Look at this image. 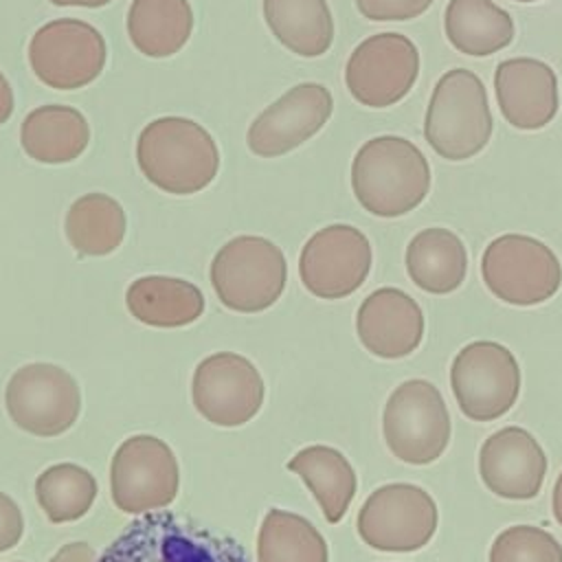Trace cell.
<instances>
[{
  "label": "cell",
  "mask_w": 562,
  "mask_h": 562,
  "mask_svg": "<svg viewBox=\"0 0 562 562\" xmlns=\"http://www.w3.org/2000/svg\"><path fill=\"white\" fill-rule=\"evenodd\" d=\"M97 562H252L231 536L200 527L176 512H147L134 518Z\"/></svg>",
  "instance_id": "1"
},
{
  "label": "cell",
  "mask_w": 562,
  "mask_h": 562,
  "mask_svg": "<svg viewBox=\"0 0 562 562\" xmlns=\"http://www.w3.org/2000/svg\"><path fill=\"white\" fill-rule=\"evenodd\" d=\"M136 162L160 191L193 195L215 180L220 149L200 123L184 116H160L140 130Z\"/></svg>",
  "instance_id": "2"
},
{
  "label": "cell",
  "mask_w": 562,
  "mask_h": 562,
  "mask_svg": "<svg viewBox=\"0 0 562 562\" xmlns=\"http://www.w3.org/2000/svg\"><path fill=\"white\" fill-rule=\"evenodd\" d=\"M351 189L371 215L400 217L428 195L430 165L411 140L391 134L375 136L353 156Z\"/></svg>",
  "instance_id": "3"
},
{
  "label": "cell",
  "mask_w": 562,
  "mask_h": 562,
  "mask_svg": "<svg viewBox=\"0 0 562 562\" xmlns=\"http://www.w3.org/2000/svg\"><path fill=\"white\" fill-rule=\"evenodd\" d=\"M494 130L487 90L479 75L452 68L439 77L424 121V136L446 160H465L479 154Z\"/></svg>",
  "instance_id": "4"
},
{
  "label": "cell",
  "mask_w": 562,
  "mask_h": 562,
  "mask_svg": "<svg viewBox=\"0 0 562 562\" xmlns=\"http://www.w3.org/2000/svg\"><path fill=\"white\" fill-rule=\"evenodd\" d=\"M288 263L277 244L259 235L226 241L211 261V283L224 307L241 314L268 310L281 296Z\"/></svg>",
  "instance_id": "5"
},
{
  "label": "cell",
  "mask_w": 562,
  "mask_h": 562,
  "mask_svg": "<svg viewBox=\"0 0 562 562\" xmlns=\"http://www.w3.org/2000/svg\"><path fill=\"white\" fill-rule=\"evenodd\" d=\"M450 413L439 389L422 378L395 386L382 413V435L391 454L408 465L437 461L450 441Z\"/></svg>",
  "instance_id": "6"
},
{
  "label": "cell",
  "mask_w": 562,
  "mask_h": 562,
  "mask_svg": "<svg viewBox=\"0 0 562 562\" xmlns=\"http://www.w3.org/2000/svg\"><path fill=\"white\" fill-rule=\"evenodd\" d=\"M487 290L518 307L549 301L562 285V266L555 252L536 237L507 233L487 244L481 257Z\"/></svg>",
  "instance_id": "7"
},
{
  "label": "cell",
  "mask_w": 562,
  "mask_h": 562,
  "mask_svg": "<svg viewBox=\"0 0 562 562\" xmlns=\"http://www.w3.org/2000/svg\"><path fill=\"white\" fill-rule=\"evenodd\" d=\"M437 525L435 498L413 483H386L373 490L356 520L360 540L384 553H411L426 547Z\"/></svg>",
  "instance_id": "8"
},
{
  "label": "cell",
  "mask_w": 562,
  "mask_h": 562,
  "mask_svg": "<svg viewBox=\"0 0 562 562\" xmlns=\"http://www.w3.org/2000/svg\"><path fill=\"white\" fill-rule=\"evenodd\" d=\"M450 389L459 411L474 422L509 413L520 393V367L501 342L474 340L457 351L450 364Z\"/></svg>",
  "instance_id": "9"
},
{
  "label": "cell",
  "mask_w": 562,
  "mask_h": 562,
  "mask_svg": "<svg viewBox=\"0 0 562 562\" xmlns=\"http://www.w3.org/2000/svg\"><path fill=\"white\" fill-rule=\"evenodd\" d=\"M180 487L173 450L158 437L125 439L110 463V494L114 505L132 516L167 507Z\"/></svg>",
  "instance_id": "10"
},
{
  "label": "cell",
  "mask_w": 562,
  "mask_h": 562,
  "mask_svg": "<svg viewBox=\"0 0 562 562\" xmlns=\"http://www.w3.org/2000/svg\"><path fill=\"white\" fill-rule=\"evenodd\" d=\"M105 57L103 35L77 18L50 20L29 42L33 75L53 90H77L92 83L103 70Z\"/></svg>",
  "instance_id": "11"
},
{
  "label": "cell",
  "mask_w": 562,
  "mask_h": 562,
  "mask_svg": "<svg viewBox=\"0 0 562 562\" xmlns=\"http://www.w3.org/2000/svg\"><path fill=\"white\" fill-rule=\"evenodd\" d=\"M4 406L18 428L35 437H57L77 422L81 391L66 369L31 362L9 378Z\"/></svg>",
  "instance_id": "12"
},
{
  "label": "cell",
  "mask_w": 562,
  "mask_h": 562,
  "mask_svg": "<svg viewBox=\"0 0 562 562\" xmlns=\"http://www.w3.org/2000/svg\"><path fill=\"white\" fill-rule=\"evenodd\" d=\"M417 75V46L402 33H378L362 40L345 66L347 90L367 108L395 105L411 92Z\"/></svg>",
  "instance_id": "13"
},
{
  "label": "cell",
  "mask_w": 562,
  "mask_h": 562,
  "mask_svg": "<svg viewBox=\"0 0 562 562\" xmlns=\"http://www.w3.org/2000/svg\"><path fill=\"white\" fill-rule=\"evenodd\" d=\"M371 244L349 224H331L316 231L299 255V277L305 290L318 299H345L369 277Z\"/></svg>",
  "instance_id": "14"
},
{
  "label": "cell",
  "mask_w": 562,
  "mask_h": 562,
  "mask_svg": "<svg viewBox=\"0 0 562 562\" xmlns=\"http://www.w3.org/2000/svg\"><path fill=\"white\" fill-rule=\"evenodd\" d=\"M195 411L211 424L233 428L250 422L263 404V380L257 367L233 351L206 356L193 371Z\"/></svg>",
  "instance_id": "15"
},
{
  "label": "cell",
  "mask_w": 562,
  "mask_h": 562,
  "mask_svg": "<svg viewBox=\"0 0 562 562\" xmlns=\"http://www.w3.org/2000/svg\"><path fill=\"white\" fill-rule=\"evenodd\" d=\"M331 110L334 99L323 83H296L250 123L246 145L261 158L283 156L318 134Z\"/></svg>",
  "instance_id": "16"
},
{
  "label": "cell",
  "mask_w": 562,
  "mask_h": 562,
  "mask_svg": "<svg viewBox=\"0 0 562 562\" xmlns=\"http://www.w3.org/2000/svg\"><path fill=\"white\" fill-rule=\"evenodd\" d=\"M479 474L492 494L507 501H529L542 490L547 454L529 430L505 426L483 441Z\"/></svg>",
  "instance_id": "17"
},
{
  "label": "cell",
  "mask_w": 562,
  "mask_h": 562,
  "mask_svg": "<svg viewBox=\"0 0 562 562\" xmlns=\"http://www.w3.org/2000/svg\"><path fill=\"white\" fill-rule=\"evenodd\" d=\"M356 331L362 347L384 360L413 353L424 338V312L400 288H378L358 307Z\"/></svg>",
  "instance_id": "18"
},
{
  "label": "cell",
  "mask_w": 562,
  "mask_h": 562,
  "mask_svg": "<svg viewBox=\"0 0 562 562\" xmlns=\"http://www.w3.org/2000/svg\"><path fill=\"white\" fill-rule=\"evenodd\" d=\"M494 90L505 121L518 130H540L558 112V77L533 57H514L496 66Z\"/></svg>",
  "instance_id": "19"
},
{
  "label": "cell",
  "mask_w": 562,
  "mask_h": 562,
  "mask_svg": "<svg viewBox=\"0 0 562 562\" xmlns=\"http://www.w3.org/2000/svg\"><path fill=\"white\" fill-rule=\"evenodd\" d=\"M90 143L86 116L70 105L48 103L31 110L20 125V145L29 158L44 165L77 160Z\"/></svg>",
  "instance_id": "20"
},
{
  "label": "cell",
  "mask_w": 562,
  "mask_h": 562,
  "mask_svg": "<svg viewBox=\"0 0 562 562\" xmlns=\"http://www.w3.org/2000/svg\"><path fill=\"white\" fill-rule=\"evenodd\" d=\"M406 272L428 294L454 292L468 272V252L457 233L432 226L419 231L406 246Z\"/></svg>",
  "instance_id": "21"
},
{
  "label": "cell",
  "mask_w": 562,
  "mask_h": 562,
  "mask_svg": "<svg viewBox=\"0 0 562 562\" xmlns=\"http://www.w3.org/2000/svg\"><path fill=\"white\" fill-rule=\"evenodd\" d=\"M130 314L149 327H184L204 312L202 290L176 277H140L127 285Z\"/></svg>",
  "instance_id": "22"
},
{
  "label": "cell",
  "mask_w": 562,
  "mask_h": 562,
  "mask_svg": "<svg viewBox=\"0 0 562 562\" xmlns=\"http://www.w3.org/2000/svg\"><path fill=\"white\" fill-rule=\"evenodd\" d=\"M285 468L303 479L327 522L336 525L342 520L356 496L358 479L353 465L340 450L331 446H307Z\"/></svg>",
  "instance_id": "23"
},
{
  "label": "cell",
  "mask_w": 562,
  "mask_h": 562,
  "mask_svg": "<svg viewBox=\"0 0 562 562\" xmlns=\"http://www.w3.org/2000/svg\"><path fill=\"white\" fill-rule=\"evenodd\" d=\"M193 11L189 0H132L127 35L132 46L154 59L176 55L191 37Z\"/></svg>",
  "instance_id": "24"
},
{
  "label": "cell",
  "mask_w": 562,
  "mask_h": 562,
  "mask_svg": "<svg viewBox=\"0 0 562 562\" xmlns=\"http://www.w3.org/2000/svg\"><path fill=\"white\" fill-rule=\"evenodd\" d=\"M272 35L299 57H321L334 42V18L327 0H263Z\"/></svg>",
  "instance_id": "25"
},
{
  "label": "cell",
  "mask_w": 562,
  "mask_h": 562,
  "mask_svg": "<svg viewBox=\"0 0 562 562\" xmlns=\"http://www.w3.org/2000/svg\"><path fill=\"white\" fill-rule=\"evenodd\" d=\"M443 29L448 42L472 57L494 55L514 40L512 15L492 0H450Z\"/></svg>",
  "instance_id": "26"
},
{
  "label": "cell",
  "mask_w": 562,
  "mask_h": 562,
  "mask_svg": "<svg viewBox=\"0 0 562 562\" xmlns=\"http://www.w3.org/2000/svg\"><path fill=\"white\" fill-rule=\"evenodd\" d=\"M125 211L108 193H86L77 198L64 220L70 246L83 257L114 252L125 237Z\"/></svg>",
  "instance_id": "27"
},
{
  "label": "cell",
  "mask_w": 562,
  "mask_h": 562,
  "mask_svg": "<svg viewBox=\"0 0 562 562\" xmlns=\"http://www.w3.org/2000/svg\"><path fill=\"white\" fill-rule=\"evenodd\" d=\"M257 562H329L327 542L303 516L270 509L257 536Z\"/></svg>",
  "instance_id": "28"
},
{
  "label": "cell",
  "mask_w": 562,
  "mask_h": 562,
  "mask_svg": "<svg viewBox=\"0 0 562 562\" xmlns=\"http://www.w3.org/2000/svg\"><path fill=\"white\" fill-rule=\"evenodd\" d=\"M35 498L50 522H75L90 512L97 498V481L77 463H55L37 476Z\"/></svg>",
  "instance_id": "29"
},
{
  "label": "cell",
  "mask_w": 562,
  "mask_h": 562,
  "mask_svg": "<svg viewBox=\"0 0 562 562\" xmlns=\"http://www.w3.org/2000/svg\"><path fill=\"white\" fill-rule=\"evenodd\" d=\"M487 562H562V544L542 527L512 525L494 538Z\"/></svg>",
  "instance_id": "30"
},
{
  "label": "cell",
  "mask_w": 562,
  "mask_h": 562,
  "mask_svg": "<svg viewBox=\"0 0 562 562\" xmlns=\"http://www.w3.org/2000/svg\"><path fill=\"white\" fill-rule=\"evenodd\" d=\"M435 0H356L358 11L375 22L413 20L428 11Z\"/></svg>",
  "instance_id": "31"
},
{
  "label": "cell",
  "mask_w": 562,
  "mask_h": 562,
  "mask_svg": "<svg viewBox=\"0 0 562 562\" xmlns=\"http://www.w3.org/2000/svg\"><path fill=\"white\" fill-rule=\"evenodd\" d=\"M24 533V518L18 503L0 492V553L13 549Z\"/></svg>",
  "instance_id": "32"
},
{
  "label": "cell",
  "mask_w": 562,
  "mask_h": 562,
  "mask_svg": "<svg viewBox=\"0 0 562 562\" xmlns=\"http://www.w3.org/2000/svg\"><path fill=\"white\" fill-rule=\"evenodd\" d=\"M48 562H97V558L88 542H68Z\"/></svg>",
  "instance_id": "33"
},
{
  "label": "cell",
  "mask_w": 562,
  "mask_h": 562,
  "mask_svg": "<svg viewBox=\"0 0 562 562\" xmlns=\"http://www.w3.org/2000/svg\"><path fill=\"white\" fill-rule=\"evenodd\" d=\"M13 114V88L0 70V125L7 123Z\"/></svg>",
  "instance_id": "34"
},
{
  "label": "cell",
  "mask_w": 562,
  "mask_h": 562,
  "mask_svg": "<svg viewBox=\"0 0 562 562\" xmlns=\"http://www.w3.org/2000/svg\"><path fill=\"white\" fill-rule=\"evenodd\" d=\"M551 509H553V518L558 520V525L562 527V472L555 479L553 485V494H551Z\"/></svg>",
  "instance_id": "35"
},
{
  "label": "cell",
  "mask_w": 562,
  "mask_h": 562,
  "mask_svg": "<svg viewBox=\"0 0 562 562\" xmlns=\"http://www.w3.org/2000/svg\"><path fill=\"white\" fill-rule=\"evenodd\" d=\"M55 7H88V9H99L110 4L112 0H48Z\"/></svg>",
  "instance_id": "36"
},
{
  "label": "cell",
  "mask_w": 562,
  "mask_h": 562,
  "mask_svg": "<svg viewBox=\"0 0 562 562\" xmlns=\"http://www.w3.org/2000/svg\"><path fill=\"white\" fill-rule=\"evenodd\" d=\"M518 2H536V0H518Z\"/></svg>",
  "instance_id": "37"
}]
</instances>
